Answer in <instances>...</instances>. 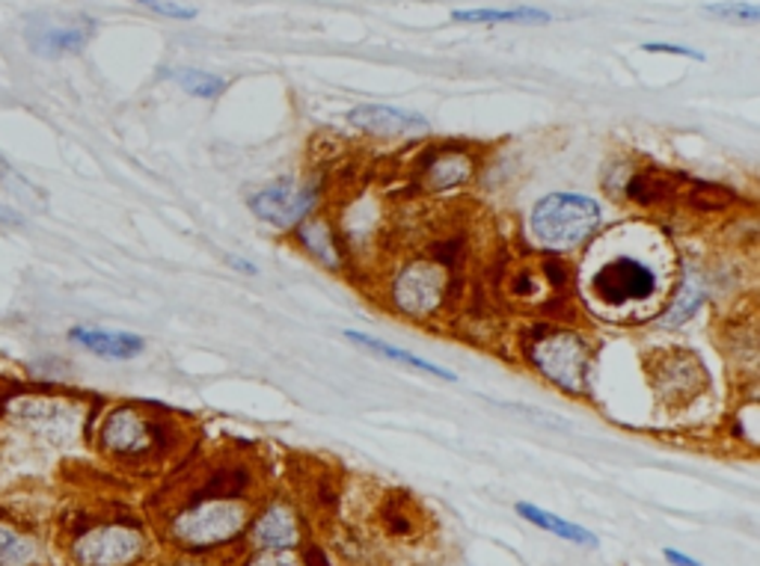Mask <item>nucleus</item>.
<instances>
[{
  "label": "nucleus",
  "instance_id": "1",
  "mask_svg": "<svg viewBox=\"0 0 760 566\" xmlns=\"http://www.w3.org/2000/svg\"><path fill=\"white\" fill-rule=\"evenodd\" d=\"M529 226L537 241L549 249H573L588 241L600 226V205L580 193H549L535 202Z\"/></svg>",
  "mask_w": 760,
  "mask_h": 566
},
{
  "label": "nucleus",
  "instance_id": "2",
  "mask_svg": "<svg viewBox=\"0 0 760 566\" xmlns=\"http://www.w3.org/2000/svg\"><path fill=\"white\" fill-rule=\"evenodd\" d=\"M588 288L604 309H626V306H642L654 300L660 291V276L642 258L616 256L594 270Z\"/></svg>",
  "mask_w": 760,
  "mask_h": 566
},
{
  "label": "nucleus",
  "instance_id": "3",
  "mask_svg": "<svg viewBox=\"0 0 760 566\" xmlns=\"http://www.w3.org/2000/svg\"><path fill=\"white\" fill-rule=\"evenodd\" d=\"M246 528V507L238 501L208 499L197 501L193 507L181 511L173 519V540L185 549H214L229 540H236L238 533Z\"/></svg>",
  "mask_w": 760,
  "mask_h": 566
},
{
  "label": "nucleus",
  "instance_id": "4",
  "mask_svg": "<svg viewBox=\"0 0 760 566\" xmlns=\"http://www.w3.org/2000/svg\"><path fill=\"white\" fill-rule=\"evenodd\" d=\"M544 377L568 395L588 391L592 383V347L577 333H549L537 338L529 356Z\"/></svg>",
  "mask_w": 760,
  "mask_h": 566
},
{
  "label": "nucleus",
  "instance_id": "5",
  "mask_svg": "<svg viewBox=\"0 0 760 566\" xmlns=\"http://www.w3.org/2000/svg\"><path fill=\"white\" fill-rule=\"evenodd\" d=\"M99 442L104 454L119 460H143L161 448V427L137 407H116L101 422Z\"/></svg>",
  "mask_w": 760,
  "mask_h": 566
},
{
  "label": "nucleus",
  "instance_id": "6",
  "mask_svg": "<svg viewBox=\"0 0 760 566\" xmlns=\"http://www.w3.org/2000/svg\"><path fill=\"white\" fill-rule=\"evenodd\" d=\"M96 34V22L90 15H54L39 12L24 27V42L39 56L60 60V56L80 54Z\"/></svg>",
  "mask_w": 760,
  "mask_h": 566
},
{
  "label": "nucleus",
  "instance_id": "7",
  "mask_svg": "<svg viewBox=\"0 0 760 566\" xmlns=\"http://www.w3.org/2000/svg\"><path fill=\"white\" fill-rule=\"evenodd\" d=\"M78 566H135L145 555V537L135 525H99L75 543Z\"/></svg>",
  "mask_w": 760,
  "mask_h": 566
},
{
  "label": "nucleus",
  "instance_id": "8",
  "mask_svg": "<svg viewBox=\"0 0 760 566\" xmlns=\"http://www.w3.org/2000/svg\"><path fill=\"white\" fill-rule=\"evenodd\" d=\"M446 270L436 261H414L407 265L392 285V303L404 314H431L446 300Z\"/></svg>",
  "mask_w": 760,
  "mask_h": 566
},
{
  "label": "nucleus",
  "instance_id": "9",
  "mask_svg": "<svg viewBox=\"0 0 760 566\" xmlns=\"http://www.w3.org/2000/svg\"><path fill=\"white\" fill-rule=\"evenodd\" d=\"M315 200H318V190L309 188V184L303 188V184H294L291 178H282V181H274L268 188L256 190L246 200V205L258 220L270 222L277 229H291L294 222H301L306 214L313 211Z\"/></svg>",
  "mask_w": 760,
  "mask_h": 566
},
{
  "label": "nucleus",
  "instance_id": "10",
  "mask_svg": "<svg viewBox=\"0 0 760 566\" xmlns=\"http://www.w3.org/2000/svg\"><path fill=\"white\" fill-rule=\"evenodd\" d=\"M351 125H357L363 131L378 133V137H402V133L426 131L428 119L419 113L398 111L390 104H359L347 113Z\"/></svg>",
  "mask_w": 760,
  "mask_h": 566
},
{
  "label": "nucleus",
  "instance_id": "11",
  "mask_svg": "<svg viewBox=\"0 0 760 566\" xmlns=\"http://www.w3.org/2000/svg\"><path fill=\"white\" fill-rule=\"evenodd\" d=\"M68 342H75V345L101 356V359H135L137 353H143L145 347L140 335L101 330V326H75L68 333Z\"/></svg>",
  "mask_w": 760,
  "mask_h": 566
},
{
  "label": "nucleus",
  "instance_id": "12",
  "mask_svg": "<svg viewBox=\"0 0 760 566\" xmlns=\"http://www.w3.org/2000/svg\"><path fill=\"white\" fill-rule=\"evenodd\" d=\"M253 543L258 549H294L301 543L297 516L286 504H270L268 511L253 523Z\"/></svg>",
  "mask_w": 760,
  "mask_h": 566
},
{
  "label": "nucleus",
  "instance_id": "13",
  "mask_svg": "<svg viewBox=\"0 0 760 566\" xmlns=\"http://www.w3.org/2000/svg\"><path fill=\"white\" fill-rule=\"evenodd\" d=\"M345 338L347 342H354V345L366 347V350H371V353L383 356V359L398 362V365H410V368H416V371L431 374V377H436V380H455V374H452V371H446V368L434 365V362H428V359H422V356H414L410 350H402V347L387 345V342H380V338H375V335L345 330Z\"/></svg>",
  "mask_w": 760,
  "mask_h": 566
},
{
  "label": "nucleus",
  "instance_id": "14",
  "mask_svg": "<svg viewBox=\"0 0 760 566\" xmlns=\"http://www.w3.org/2000/svg\"><path fill=\"white\" fill-rule=\"evenodd\" d=\"M515 511L523 516L525 523H532L535 528H541V531L556 533V537L568 540V543L585 545V549L597 545V537H594L592 531H585L582 525H573V523H568V519H561V516H556V513L541 511V507H535V504H523V501L517 504Z\"/></svg>",
  "mask_w": 760,
  "mask_h": 566
},
{
  "label": "nucleus",
  "instance_id": "15",
  "mask_svg": "<svg viewBox=\"0 0 760 566\" xmlns=\"http://www.w3.org/2000/svg\"><path fill=\"white\" fill-rule=\"evenodd\" d=\"M455 24H549L553 15L537 7H515V10H455Z\"/></svg>",
  "mask_w": 760,
  "mask_h": 566
},
{
  "label": "nucleus",
  "instance_id": "16",
  "mask_svg": "<svg viewBox=\"0 0 760 566\" xmlns=\"http://www.w3.org/2000/svg\"><path fill=\"white\" fill-rule=\"evenodd\" d=\"M472 176V160L467 152H443L428 164L426 184L431 190H452Z\"/></svg>",
  "mask_w": 760,
  "mask_h": 566
},
{
  "label": "nucleus",
  "instance_id": "17",
  "mask_svg": "<svg viewBox=\"0 0 760 566\" xmlns=\"http://www.w3.org/2000/svg\"><path fill=\"white\" fill-rule=\"evenodd\" d=\"M707 300V285L698 276H689L677 291V297L671 300V306L662 314V326H683L693 318L695 311L701 309Z\"/></svg>",
  "mask_w": 760,
  "mask_h": 566
},
{
  "label": "nucleus",
  "instance_id": "18",
  "mask_svg": "<svg viewBox=\"0 0 760 566\" xmlns=\"http://www.w3.org/2000/svg\"><path fill=\"white\" fill-rule=\"evenodd\" d=\"M167 78L176 80L185 92L197 95V99H217L229 87V80L212 75V72H202V68H169Z\"/></svg>",
  "mask_w": 760,
  "mask_h": 566
},
{
  "label": "nucleus",
  "instance_id": "19",
  "mask_svg": "<svg viewBox=\"0 0 760 566\" xmlns=\"http://www.w3.org/2000/svg\"><path fill=\"white\" fill-rule=\"evenodd\" d=\"M301 244L309 249V256H315L321 265L339 267V249H335V237L330 232V226L325 220L306 222L301 229Z\"/></svg>",
  "mask_w": 760,
  "mask_h": 566
},
{
  "label": "nucleus",
  "instance_id": "20",
  "mask_svg": "<svg viewBox=\"0 0 760 566\" xmlns=\"http://www.w3.org/2000/svg\"><path fill=\"white\" fill-rule=\"evenodd\" d=\"M626 196L638 205H654L669 196V178L662 172H642L626 181Z\"/></svg>",
  "mask_w": 760,
  "mask_h": 566
},
{
  "label": "nucleus",
  "instance_id": "21",
  "mask_svg": "<svg viewBox=\"0 0 760 566\" xmlns=\"http://www.w3.org/2000/svg\"><path fill=\"white\" fill-rule=\"evenodd\" d=\"M34 555L36 549L27 537L0 525V566H24L34 561Z\"/></svg>",
  "mask_w": 760,
  "mask_h": 566
},
{
  "label": "nucleus",
  "instance_id": "22",
  "mask_svg": "<svg viewBox=\"0 0 760 566\" xmlns=\"http://www.w3.org/2000/svg\"><path fill=\"white\" fill-rule=\"evenodd\" d=\"M689 205L693 208H698V211H722V208H727V205H734L737 202V196L731 193L727 188H722V184H707V181H698V184H693V190H689Z\"/></svg>",
  "mask_w": 760,
  "mask_h": 566
},
{
  "label": "nucleus",
  "instance_id": "23",
  "mask_svg": "<svg viewBox=\"0 0 760 566\" xmlns=\"http://www.w3.org/2000/svg\"><path fill=\"white\" fill-rule=\"evenodd\" d=\"M707 15H713L719 22L727 24H758L760 10L755 3H746V0H722V3H710L705 7Z\"/></svg>",
  "mask_w": 760,
  "mask_h": 566
},
{
  "label": "nucleus",
  "instance_id": "24",
  "mask_svg": "<svg viewBox=\"0 0 760 566\" xmlns=\"http://www.w3.org/2000/svg\"><path fill=\"white\" fill-rule=\"evenodd\" d=\"M145 10L157 12V15H167V18H176V22H190L197 18V10L193 7H181L179 0H135Z\"/></svg>",
  "mask_w": 760,
  "mask_h": 566
},
{
  "label": "nucleus",
  "instance_id": "25",
  "mask_svg": "<svg viewBox=\"0 0 760 566\" xmlns=\"http://www.w3.org/2000/svg\"><path fill=\"white\" fill-rule=\"evenodd\" d=\"M246 566H303L291 549H265L256 557H250Z\"/></svg>",
  "mask_w": 760,
  "mask_h": 566
},
{
  "label": "nucleus",
  "instance_id": "26",
  "mask_svg": "<svg viewBox=\"0 0 760 566\" xmlns=\"http://www.w3.org/2000/svg\"><path fill=\"white\" fill-rule=\"evenodd\" d=\"M642 51H648V54H674V56H689V60H705L701 51L686 48V44H671V42H645L642 44Z\"/></svg>",
  "mask_w": 760,
  "mask_h": 566
},
{
  "label": "nucleus",
  "instance_id": "27",
  "mask_svg": "<svg viewBox=\"0 0 760 566\" xmlns=\"http://www.w3.org/2000/svg\"><path fill=\"white\" fill-rule=\"evenodd\" d=\"M0 226H24V217L15 208L0 202Z\"/></svg>",
  "mask_w": 760,
  "mask_h": 566
},
{
  "label": "nucleus",
  "instance_id": "28",
  "mask_svg": "<svg viewBox=\"0 0 760 566\" xmlns=\"http://www.w3.org/2000/svg\"><path fill=\"white\" fill-rule=\"evenodd\" d=\"M662 555H666V561L674 566H701V561H695V557L689 555H681V552H674V549H666Z\"/></svg>",
  "mask_w": 760,
  "mask_h": 566
},
{
  "label": "nucleus",
  "instance_id": "29",
  "mask_svg": "<svg viewBox=\"0 0 760 566\" xmlns=\"http://www.w3.org/2000/svg\"><path fill=\"white\" fill-rule=\"evenodd\" d=\"M232 265H236V267H241V270H246V273H256V267H253V265H246V261H241V258H236V261H232Z\"/></svg>",
  "mask_w": 760,
  "mask_h": 566
},
{
  "label": "nucleus",
  "instance_id": "30",
  "mask_svg": "<svg viewBox=\"0 0 760 566\" xmlns=\"http://www.w3.org/2000/svg\"><path fill=\"white\" fill-rule=\"evenodd\" d=\"M179 566H190V564H179Z\"/></svg>",
  "mask_w": 760,
  "mask_h": 566
}]
</instances>
